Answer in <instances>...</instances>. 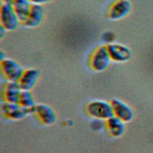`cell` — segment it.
Instances as JSON below:
<instances>
[{"mask_svg": "<svg viewBox=\"0 0 153 153\" xmlns=\"http://www.w3.org/2000/svg\"><path fill=\"white\" fill-rule=\"evenodd\" d=\"M88 114L98 120H107L114 115L111 103L103 100H94L87 106Z\"/></svg>", "mask_w": 153, "mask_h": 153, "instance_id": "6da1fadb", "label": "cell"}, {"mask_svg": "<svg viewBox=\"0 0 153 153\" xmlns=\"http://www.w3.org/2000/svg\"><path fill=\"white\" fill-rule=\"evenodd\" d=\"M0 20L1 25L8 30L16 29L20 23L12 4L5 3L1 5Z\"/></svg>", "mask_w": 153, "mask_h": 153, "instance_id": "7a4b0ae2", "label": "cell"}, {"mask_svg": "<svg viewBox=\"0 0 153 153\" xmlns=\"http://www.w3.org/2000/svg\"><path fill=\"white\" fill-rule=\"evenodd\" d=\"M111 60L106 45H101L93 53L91 57L90 65L95 71L102 72L107 68Z\"/></svg>", "mask_w": 153, "mask_h": 153, "instance_id": "3957f363", "label": "cell"}, {"mask_svg": "<svg viewBox=\"0 0 153 153\" xmlns=\"http://www.w3.org/2000/svg\"><path fill=\"white\" fill-rule=\"evenodd\" d=\"M1 71L8 81H19L24 70L16 61L6 58L1 61Z\"/></svg>", "mask_w": 153, "mask_h": 153, "instance_id": "277c9868", "label": "cell"}, {"mask_svg": "<svg viewBox=\"0 0 153 153\" xmlns=\"http://www.w3.org/2000/svg\"><path fill=\"white\" fill-rule=\"evenodd\" d=\"M131 9V2L128 0H117L109 8L107 17L112 20H118L126 17Z\"/></svg>", "mask_w": 153, "mask_h": 153, "instance_id": "5b68a950", "label": "cell"}, {"mask_svg": "<svg viewBox=\"0 0 153 153\" xmlns=\"http://www.w3.org/2000/svg\"><path fill=\"white\" fill-rule=\"evenodd\" d=\"M1 111L4 116L11 120H20L27 114H32V111L22 106L19 103L5 102L1 106Z\"/></svg>", "mask_w": 153, "mask_h": 153, "instance_id": "8992f818", "label": "cell"}, {"mask_svg": "<svg viewBox=\"0 0 153 153\" xmlns=\"http://www.w3.org/2000/svg\"><path fill=\"white\" fill-rule=\"evenodd\" d=\"M110 58L116 62H126L131 57L130 49L121 44L111 43L106 45Z\"/></svg>", "mask_w": 153, "mask_h": 153, "instance_id": "52a82bcc", "label": "cell"}, {"mask_svg": "<svg viewBox=\"0 0 153 153\" xmlns=\"http://www.w3.org/2000/svg\"><path fill=\"white\" fill-rule=\"evenodd\" d=\"M111 104L114 115L119 118L125 123L130 122L133 120L134 112L132 108L128 104L118 99H112L111 102Z\"/></svg>", "mask_w": 153, "mask_h": 153, "instance_id": "ba28073f", "label": "cell"}, {"mask_svg": "<svg viewBox=\"0 0 153 153\" xmlns=\"http://www.w3.org/2000/svg\"><path fill=\"white\" fill-rule=\"evenodd\" d=\"M32 114H35L41 123L45 125L53 124L56 119L53 109L48 105L43 103L36 105L32 111Z\"/></svg>", "mask_w": 153, "mask_h": 153, "instance_id": "9c48e42d", "label": "cell"}, {"mask_svg": "<svg viewBox=\"0 0 153 153\" xmlns=\"http://www.w3.org/2000/svg\"><path fill=\"white\" fill-rule=\"evenodd\" d=\"M44 11L42 5L32 4L29 15L22 25L28 27H35L38 26L43 19Z\"/></svg>", "mask_w": 153, "mask_h": 153, "instance_id": "30bf717a", "label": "cell"}, {"mask_svg": "<svg viewBox=\"0 0 153 153\" xmlns=\"http://www.w3.org/2000/svg\"><path fill=\"white\" fill-rule=\"evenodd\" d=\"M39 76V72L36 69H27L18 81L22 90L30 91L36 84Z\"/></svg>", "mask_w": 153, "mask_h": 153, "instance_id": "8fae6325", "label": "cell"}, {"mask_svg": "<svg viewBox=\"0 0 153 153\" xmlns=\"http://www.w3.org/2000/svg\"><path fill=\"white\" fill-rule=\"evenodd\" d=\"M22 88L17 81H8L5 86L4 98L5 102L19 103Z\"/></svg>", "mask_w": 153, "mask_h": 153, "instance_id": "7c38bea8", "label": "cell"}, {"mask_svg": "<svg viewBox=\"0 0 153 153\" xmlns=\"http://www.w3.org/2000/svg\"><path fill=\"white\" fill-rule=\"evenodd\" d=\"M109 133L114 137L121 136L125 131V122L113 115L106 121Z\"/></svg>", "mask_w": 153, "mask_h": 153, "instance_id": "4fadbf2b", "label": "cell"}, {"mask_svg": "<svg viewBox=\"0 0 153 153\" xmlns=\"http://www.w3.org/2000/svg\"><path fill=\"white\" fill-rule=\"evenodd\" d=\"M32 3L30 0H14L12 5L17 15L20 23L26 20L31 7Z\"/></svg>", "mask_w": 153, "mask_h": 153, "instance_id": "5bb4252c", "label": "cell"}, {"mask_svg": "<svg viewBox=\"0 0 153 153\" xmlns=\"http://www.w3.org/2000/svg\"><path fill=\"white\" fill-rule=\"evenodd\" d=\"M19 103L23 107L31 111L36 105L32 94L28 90L22 91Z\"/></svg>", "mask_w": 153, "mask_h": 153, "instance_id": "9a60e30c", "label": "cell"}, {"mask_svg": "<svg viewBox=\"0 0 153 153\" xmlns=\"http://www.w3.org/2000/svg\"><path fill=\"white\" fill-rule=\"evenodd\" d=\"M102 39L106 45L114 42L115 39V35L111 31H106L102 35Z\"/></svg>", "mask_w": 153, "mask_h": 153, "instance_id": "2e32d148", "label": "cell"}, {"mask_svg": "<svg viewBox=\"0 0 153 153\" xmlns=\"http://www.w3.org/2000/svg\"><path fill=\"white\" fill-rule=\"evenodd\" d=\"M52 0H30L32 4H39V5H43L44 4L48 3L50 2Z\"/></svg>", "mask_w": 153, "mask_h": 153, "instance_id": "e0dca14e", "label": "cell"}, {"mask_svg": "<svg viewBox=\"0 0 153 153\" xmlns=\"http://www.w3.org/2000/svg\"><path fill=\"white\" fill-rule=\"evenodd\" d=\"M6 30H7L6 29L4 26L1 25V26H0V37L1 38L3 37V36L5 35Z\"/></svg>", "mask_w": 153, "mask_h": 153, "instance_id": "ac0fdd59", "label": "cell"}, {"mask_svg": "<svg viewBox=\"0 0 153 153\" xmlns=\"http://www.w3.org/2000/svg\"><path fill=\"white\" fill-rule=\"evenodd\" d=\"M6 59V56H5V54L2 52V51H1L0 53V59H1V61L4 60Z\"/></svg>", "mask_w": 153, "mask_h": 153, "instance_id": "d6986e66", "label": "cell"}, {"mask_svg": "<svg viewBox=\"0 0 153 153\" xmlns=\"http://www.w3.org/2000/svg\"><path fill=\"white\" fill-rule=\"evenodd\" d=\"M14 0H2L3 3L5 4H13Z\"/></svg>", "mask_w": 153, "mask_h": 153, "instance_id": "ffe728a7", "label": "cell"}]
</instances>
